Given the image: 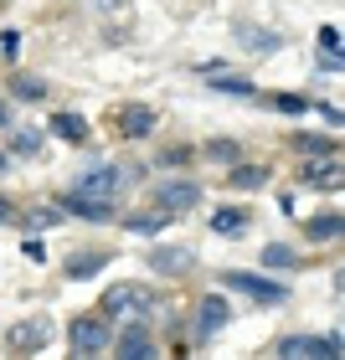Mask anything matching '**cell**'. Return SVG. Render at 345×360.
<instances>
[{
  "mask_svg": "<svg viewBox=\"0 0 345 360\" xmlns=\"http://www.w3.org/2000/svg\"><path fill=\"white\" fill-rule=\"evenodd\" d=\"M68 345L77 355H104L108 350V314H83L68 324Z\"/></svg>",
  "mask_w": 345,
  "mask_h": 360,
  "instance_id": "1",
  "label": "cell"
},
{
  "mask_svg": "<svg viewBox=\"0 0 345 360\" xmlns=\"http://www.w3.org/2000/svg\"><path fill=\"white\" fill-rule=\"evenodd\" d=\"M278 355L284 360H315V355H325V360H340V335H289V340H278Z\"/></svg>",
  "mask_w": 345,
  "mask_h": 360,
  "instance_id": "2",
  "label": "cell"
},
{
  "mask_svg": "<svg viewBox=\"0 0 345 360\" xmlns=\"http://www.w3.org/2000/svg\"><path fill=\"white\" fill-rule=\"evenodd\" d=\"M144 309H150V293H144L139 283H119V288L104 293V314L108 319H124L129 324V319H139Z\"/></svg>",
  "mask_w": 345,
  "mask_h": 360,
  "instance_id": "3",
  "label": "cell"
},
{
  "mask_svg": "<svg viewBox=\"0 0 345 360\" xmlns=\"http://www.w3.org/2000/svg\"><path fill=\"white\" fill-rule=\"evenodd\" d=\"M62 211H68V217H83V221H113L119 217L113 195H88V191H68L62 195Z\"/></svg>",
  "mask_w": 345,
  "mask_h": 360,
  "instance_id": "4",
  "label": "cell"
},
{
  "mask_svg": "<svg viewBox=\"0 0 345 360\" xmlns=\"http://www.w3.org/2000/svg\"><path fill=\"white\" fill-rule=\"evenodd\" d=\"M222 283H232V293H248V299H258V304H284L289 299V288L284 283H268V278H258V273H227Z\"/></svg>",
  "mask_w": 345,
  "mask_h": 360,
  "instance_id": "5",
  "label": "cell"
},
{
  "mask_svg": "<svg viewBox=\"0 0 345 360\" xmlns=\"http://www.w3.org/2000/svg\"><path fill=\"white\" fill-rule=\"evenodd\" d=\"M227 324H232V304H227L222 293H201V304H196V330L201 335H222Z\"/></svg>",
  "mask_w": 345,
  "mask_h": 360,
  "instance_id": "6",
  "label": "cell"
},
{
  "mask_svg": "<svg viewBox=\"0 0 345 360\" xmlns=\"http://www.w3.org/2000/svg\"><path fill=\"white\" fill-rule=\"evenodd\" d=\"M155 201L165 211H175V217H186V211L201 201V186H196V180H165V186H155Z\"/></svg>",
  "mask_w": 345,
  "mask_h": 360,
  "instance_id": "7",
  "label": "cell"
},
{
  "mask_svg": "<svg viewBox=\"0 0 345 360\" xmlns=\"http://www.w3.org/2000/svg\"><path fill=\"white\" fill-rule=\"evenodd\" d=\"M108 350L119 355V360H144V355H155V340H150V324H129V330L119 340H108Z\"/></svg>",
  "mask_w": 345,
  "mask_h": 360,
  "instance_id": "8",
  "label": "cell"
},
{
  "mask_svg": "<svg viewBox=\"0 0 345 360\" xmlns=\"http://www.w3.org/2000/svg\"><path fill=\"white\" fill-rule=\"evenodd\" d=\"M155 124H160V113H155L150 103H129V108L119 113V134H124V139H150Z\"/></svg>",
  "mask_w": 345,
  "mask_h": 360,
  "instance_id": "9",
  "label": "cell"
},
{
  "mask_svg": "<svg viewBox=\"0 0 345 360\" xmlns=\"http://www.w3.org/2000/svg\"><path fill=\"white\" fill-rule=\"evenodd\" d=\"M119 165H93V170H83V175H77V186L73 191H88V195H113V191H119Z\"/></svg>",
  "mask_w": 345,
  "mask_h": 360,
  "instance_id": "10",
  "label": "cell"
},
{
  "mask_svg": "<svg viewBox=\"0 0 345 360\" xmlns=\"http://www.w3.org/2000/svg\"><path fill=\"white\" fill-rule=\"evenodd\" d=\"M180 268H191V242H170V248H155L150 252V273H180Z\"/></svg>",
  "mask_w": 345,
  "mask_h": 360,
  "instance_id": "11",
  "label": "cell"
},
{
  "mask_svg": "<svg viewBox=\"0 0 345 360\" xmlns=\"http://www.w3.org/2000/svg\"><path fill=\"white\" fill-rule=\"evenodd\" d=\"M46 340H52V324L46 319H26L21 330L11 335V350H46Z\"/></svg>",
  "mask_w": 345,
  "mask_h": 360,
  "instance_id": "12",
  "label": "cell"
},
{
  "mask_svg": "<svg viewBox=\"0 0 345 360\" xmlns=\"http://www.w3.org/2000/svg\"><path fill=\"white\" fill-rule=\"evenodd\" d=\"M340 232H345L340 211H325V217H309V221H304V237H309V242H340Z\"/></svg>",
  "mask_w": 345,
  "mask_h": 360,
  "instance_id": "13",
  "label": "cell"
},
{
  "mask_svg": "<svg viewBox=\"0 0 345 360\" xmlns=\"http://www.w3.org/2000/svg\"><path fill=\"white\" fill-rule=\"evenodd\" d=\"M304 186L335 191V186H340V155H330V160H320V165H304Z\"/></svg>",
  "mask_w": 345,
  "mask_h": 360,
  "instance_id": "14",
  "label": "cell"
},
{
  "mask_svg": "<svg viewBox=\"0 0 345 360\" xmlns=\"http://www.w3.org/2000/svg\"><path fill=\"white\" fill-rule=\"evenodd\" d=\"M170 221H175V211H165V206H160V211H144V217H129L124 226H129L134 237H155V232H165Z\"/></svg>",
  "mask_w": 345,
  "mask_h": 360,
  "instance_id": "15",
  "label": "cell"
},
{
  "mask_svg": "<svg viewBox=\"0 0 345 360\" xmlns=\"http://www.w3.org/2000/svg\"><path fill=\"white\" fill-rule=\"evenodd\" d=\"M52 134L68 139V144H88V119H83V113H57V119H52Z\"/></svg>",
  "mask_w": 345,
  "mask_h": 360,
  "instance_id": "16",
  "label": "cell"
},
{
  "mask_svg": "<svg viewBox=\"0 0 345 360\" xmlns=\"http://www.w3.org/2000/svg\"><path fill=\"white\" fill-rule=\"evenodd\" d=\"M294 150H299V155H320V160H330V155H340V144H335L330 134H294Z\"/></svg>",
  "mask_w": 345,
  "mask_h": 360,
  "instance_id": "17",
  "label": "cell"
},
{
  "mask_svg": "<svg viewBox=\"0 0 345 360\" xmlns=\"http://www.w3.org/2000/svg\"><path fill=\"white\" fill-rule=\"evenodd\" d=\"M227 180H232V191H258L263 180H268V165H237L232 160V175Z\"/></svg>",
  "mask_w": 345,
  "mask_h": 360,
  "instance_id": "18",
  "label": "cell"
},
{
  "mask_svg": "<svg viewBox=\"0 0 345 360\" xmlns=\"http://www.w3.org/2000/svg\"><path fill=\"white\" fill-rule=\"evenodd\" d=\"M201 155L217 160V165H232V160H242V144H237V139H206Z\"/></svg>",
  "mask_w": 345,
  "mask_h": 360,
  "instance_id": "19",
  "label": "cell"
},
{
  "mask_svg": "<svg viewBox=\"0 0 345 360\" xmlns=\"http://www.w3.org/2000/svg\"><path fill=\"white\" fill-rule=\"evenodd\" d=\"M237 37H242L248 52H273V46H278V37H273V31H263V26H237Z\"/></svg>",
  "mask_w": 345,
  "mask_h": 360,
  "instance_id": "20",
  "label": "cell"
},
{
  "mask_svg": "<svg viewBox=\"0 0 345 360\" xmlns=\"http://www.w3.org/2000/svg\"><path fill=\"white\" fill-rule=\"evenodd\" d=\"M299 263H304V257L289 252V248H263V268H284L289 273V268H299Z\"/></svg>",
  "mask_w": 345,
  "mask_h": 360,
  "instance_id": "21",
  "label": "cell"
},
{
  "mask_svg": "<svg viewBox=\"0 0 345 360\" xmlns=\"http://www.w3.org/2000/svg\"><path fill=\"white\" fill-rule=\"evenodd\" d=\"M108 263V257L104 252H88V257H73V263H68V278H93L98 268H104Z\"/></svg>",
  "mask_w": 345,
  "mask_h": 360,
  "instance_id": "22",
  "label": "cell"
},
{
  "mask_svg": "<svg viewBox=\"0 0 345 360\" xmlns=\"http://www.w3.org/2000/svg\"><path fill=\"white\" fill-rule=\"evenodd\" d=\"M211 226H217V232H248V211H217Z\"/></svg>",
  "mask_w": 345,
  "mask_h": 360,
  "instance_id": "23",
  "label": "cell"
},
{
  "mask_svg": "<svg viewBox=\"0 0 345 360\" xmlns=\"http://www.w3.org/2000/svg\"><path fill=\"white\" fill-rule=\"evenodd\" d=\"M11 150H15V155H31V160H37V155H42V134H37V129H21V134L11 139Z\"/></svg>",
  "mask_w": 345,
  "mask_h": 360,
  "instance_id": "24",
  "label": "cell"
},
{
  "mask_svg": "<svg viewBox=\"0 0 345 360\" xmlns=\"http://www.w3.org/2000/svg\"><path fill=\"white\" fill-rule=\"evenodd\" d=\"M206 83L217 88V93H237V98H253V83H248V77H206Z\"/></svg>",
  "mask_w": 345,
  "mask_h": 360,
  "instance_id": "25",
  "label": "cell"
},
{
  "mask_svg": "<svg viewBox=\"0 0 345 360\" xmlns=\"http://www.w3.org/2000/svg\"><path fill=\"white\" fill-rule=\"evenodd\" d=\"M273 108H278V113H309V98H294V93H273Z\"/></svg>",
  "mask_w": 345,
  "mask_h": 360,
  "instance_id": "26",
  "label": "cell"
},
{
  "mask_svg": "<svg viewBox=\"0 0 345 360\" xmlns=\"http://www.w3.org/2000/svg\"><path fill=\"white\" fill-rule=\"evenodd\" d=\"M15 98H31V103H37V98H46V83H37V77H15Z\"/></svg>",
  "mask_w": 345,
  "mask_h": 360,
  "instance_id": "27",
  "label": "cell"
},
{
  "mask_svg": "<svg viewBox=\"0 0 345 360\" xmlns=\"http://www.w3.org/2000/svg\"><path fill=\"white\" fill-rule=\"evenodd\" d=\"M186 160H196V150H165V160H160V165L175 170V165H186Z\"/></svg>",
  "mask_w": 345,
  "mask_h": 360,
  "instance_id": "28",
  "label": "cell"
},
{
  "mask_svg": "<svg viewBox=\"0 0 345 360\" xmlns=\"http://www.w3.org/2000/svg\"><path fill=\"white\" fill-rule=\"evenodd\" d=\"M309 108H315V103H309ZM315 113H320V119H325V124H330V129H340V108H335V103H320Z\"/></svg>",
  "mask_w": 345,
  "mask_h": 360,
  "instance_id": "29",
  "label": "cell"
},
{
  "mask_svg": "<svg viewBox=\"0 0 345 360\" xmlns=\"http://www.w3.org/2000/svg\"><path fill=\"white\" fill-rule=\"evenodd\" d=\"M320 46H325V52H340V31L325 26V31H320Z\"/></svg>",
  "mask_w": 345,
  "mask_h": 360,
  "instance_id": "30",
  "label": "cell"
},
{
  "mask_svg": "<svg viewBox=\"0 0 345 360\" xmlns=\"http://www.w3.org/2000/svg\"><path fill=\"white\" fill-rule=\"evenodd\" d=\"M57 217H62V206H57V211H31V226H52Z\"/></svg>",
  "mask_w": 345,
  "mask_h": 360,
  "instance_id": "31",
  "label": "cell"
},
{
  "mask_svg": "<svg viewBox=\"0 0 345 360\" xmlns=\"http://www.w3.org/2000/svg\"><path fill=\"white\" fill-rule=\"evenodd\" d=\"M0 37H6V41H0V52H6V57L15 52V46H21V31H0Z\"/></svg>",
  "mask_w": 345,
  "mask_h": 360,
  "instance_id": "32",
  "label": "cell"
},
{
  "mask_svg": "<svg viewBox=\"0 0 345 360\" xmlns=\"http://www.w3.org/2000/svg\"><path fill=\"white\" fill-rule=\"evenodd\" d=\"M11 217H15V206H11V201H6V195H0V226H6V221H11Z\"/></svg>",
  "mask_w": 345,
  "mask_h": 360,
  "instance_id": "33",
  "label": "cell"
},
{
  "mask_svg": "<svg viewBox=\"0 0 345 360\" xmlns=\"http://www.w3.org/2000/svg\"><path fill=\"white\" fill-rule=\"evenodd\" d=\"M11 124V108H6V98H0V129H6Z\"/></svg>",
  "mask_w": 345,
  "mask_h": 360,
  "instance_id": "34",
  "label": "cell"
},
{
  "mask_svg": "<svg viewBox=\"0 0 345 360\" xmlns=\"http://www.w3.org/2000/svg\"><path fill=\"white\" fill-rule=\"evenodd\" d=\"M6 170H11V160H6V150H0V175H6Z\"/></svg>",
  "mask_w": 345,
  "mask_h": 360,
  "instance_id": "35",
  "label": "cell"
}]
</instances>
